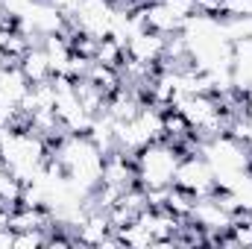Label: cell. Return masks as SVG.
I'll list each match as a JSON object with an SVG mask.
<instances>
[{"instance_id":"cell-12","label":"cell","mask_w":252,"mask_h":249,"mask_svg":"<svg viewBox=\"0 0 252 249\" xmlns=\"http://www.w3.org/2000/svg\"><path fill=\"white\" fill-rule=\"evenodd\" d=\"M50 238H47V229H27V232H15V249H35L44 247Z\"/></svg>"},{"instance_id":"cell-14","label":"cell","mask_w":252,"mask_h":249,"mask_svg":"<svg viewBox=\"0 0 252 249\" xmlns=\"http://www.w3.org/2000/svg\"><path fill=\"white\" fill-rule=\"evenodd\" d=\"M0 249H15V229L12 226L0 229Z\"/></svg>"},{"instance_id":"cell-5","label":"cell","mask_w":252,"mask_h":249,"mask_svg":"<svg viewBox=\"0 0 252 249\" xmlns=\"http://www.w3.org/2000/svg\"><path fill=\"white\" fill-rule=\"evenodd\" d=\"M176 187L188 190L193 196H205L211 190H217V182H214V170L211 164L205 161V156H188L179 161V170H176Z\"/></svg>"},{"instance_id":"cell-8","label":"cell","mask_w":252,"mask_h":249,"mask_svg":"<svg viewBox=\"0 0 252 249\" xmlns=\"http://www.w3.org/2000/svg\"><path fill=\"white\" fill-rule=\"evenodd\" d=\"M141 9H144V18H147V30H156L161 35H176L182 30V24H185L164 0H150Z\"/></svg>"},{"instance_id":"cell-16","label":"cell","mask_w":252,"mask_h":249,"mask_svg":"<svg viewBox=\"0 0 252 249\" xmlns=\"http://www.w3.org/2000/svg\"><path fill=\"white\" fill-rule=\"evenodd\" d=\"M12 211H15V205H9V202H3V199H0V229H3V226H9Z\"/></svg>"},{"instance_id":"cell-13","label":"cell","mask_w":252,"mask_h":249,"mask_svg":"<svg viewBox=\"0 0 252 249\" xmlns=\"http://www.w3.org/2000/svg\"><path fill=\"white\" fill-rule=\"evenodd\" d=\"M35 0H3V15H6V21H21L27 12H30V6H32Z\"/></svg>"},{"instance_id":"cell-4","label":"cell","mask_w":252,"mask_h":249,"mask_svg":"<svg viewBox=\"0 0 252 249\" xmlns=\"http://www.w3.org/2000/svg\"><path fill=\"white\" fill-rule=\"evenodd\" d=\"M15 27H18V32H24L32 41V38H47V35L64 32L67 30V18H64L50 0H35L30 6V12L21 21H15Z\"/></svg>"},{"instance_id":"cell-6","label":"cell","mask_w":252,"mask_h":249,"mask_svg":"<svg viewBox=\"0 0 252 249\" xmlns=\"http://www.w3.org/2000/svg\"><path fill=\"white\" fill-rule=\"evenodd\" d=\"M167 53V35L156 32V30H141L138 35H132L126 41V59L132 62H141L147 67L158 64Z\"/></svg>"},{"instance_id":"cell-10","label":"cell","mask_w":252,"mask_h":249,"mask_svg":"<svg viewBox=\"0 0 252 249\" xmlns=\"http://www.w3.org/2000/svg\"><path fill=\"white\" fill-rule=\"evenodd\" d=\"M41 47H44V53H47V59H50V67H53V73H64V67L70 62V56H73V44H70V35H47V38H41Z\"/></svg>"},{"instance_id":"cell-1","label":"cell","mask_w":252,"mask_h":249,"mask_svg":"<svg viewBox=\"0 0 252 249\" xmlns=\"http://www.w3.org/2000/svg\"><path fill=\"white\" fill-rule=\"evenodd\" d=\"M0 158L9 167V173L21 185H27L38 176V170L50 158L47 156V141L38 132H32L30 126L27 129H9L3 144H0Z\"/></svg>"},{"instance_id":"cell-15","label":"cell","mask_w":252,"mask_h":249,"mask_svg":"<svg viewBox=\"0 0 252 249\" xmlns=\"http://www.w3.org/2000/svg\"><path fill=\"white\" fill-rule=\"evenodd\" d=\"M50 3H53L59 12H62L64 18H70V15L76 12V6H79V0H50Z\"/></svg>"},{"instance_id":"cell-9","label":"cell","mask_w":252,"mask_h":249,"mask_svg":"<svg viewBox=\"0 0 252 249\" xmlns=\"http://www.w3.org/2000/svg\"><path fill=\"white\" fill-rule=\"evenodd\" d=\"M18 64H21V70L27 73V79H30V82H44V79H50V76H53V67H50V59H47V53H44L41 41H38V44H30V47H27V53L18 59Z\"/></svg>"},{"instance_id":"cell-11","label":"cell","mask_w":252,"mask_h":249,"mask_svg":"<svg viewBox=\"0 0 252 249\" xmlns=\"http://www.w3.org/2000/svg\"><path fill=\"white\" fill-rule=\"evenodd\" d=\"M21 190H24V185H21V182L9 173V167L3 164V167H0V199H3V202H9V205H18Z\"/></svg>"},{"instance_id":"cell-7","label":"cell","mask_w":252,"mask_h":249,"mask_svg":"<svg viewBox=\"0 0 252 249\" xmlns=\"http://www.w3.org/2000/svg\"><path fill=\"white\" fill-rule=\"evenodd\" d=\"M30 85H32V82L27 79V73L21 70L18 62L0 67V103H3V106H12V109L21 112V103H24V97L30 94Z\"/></svg>"},{"instance_id":"cell-2","label":"cell","mask_w":252,"mask_h":249,"mask_svg":"<svg viewBox=\"0 0 252 249\" xmlns=\"http://www.w3.org/2000/svg\"><path fill=\"white\" fill-rule=\"evenodd\" d=\"M182 153L176 144H170L167 138H158L153 144H147L144 150L135 153V176L138 187L144 190H161L176 182V170H179Z\"/></svg>"},{"instance_id":"cell-3","label":"cell","mask_w":252,"mask_h":249,"mask_svg":"<svg viewBox=\"0 0 252 249\" xmlns=\"http://www.w3.org/2000/svg\"><path fill=\"white\" fill-rule=\"evenodd\" d=\"M112 18H115V3L112 0H79L76 12L67 18V27L79 35H88V38L100 41V38H109Z\"/></svg>"}]
</instances>
